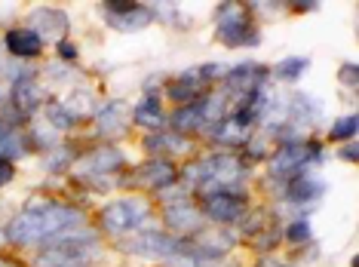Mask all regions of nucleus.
<instances>
[{"mask_svg":"<svg viewBox=\"0 0 359 267\" xmlns=\"http://www.w3.org/2000/svg\"><path fill=\"white\" fill-rule=\"evenodd\" d=\"M83 212L74 206L65 203H28L22 212L13 215V221L6 224V240L13 246H37V242H50L53 237H59L65 231L83 228Z\"/></svg>","mask_w":359,"mask_h":267,"instance_id":"f257e3e1","label":"nucleus"},{"mask_svg":"<svg viewBox=\"0 0 359 267\" xmlns=\"http://www.w3.org/2000/svg\"><path fill=\"white\" fill-rule=\"evenodd\" d=\"M151 209L148 200H138V197H123V200H114L102 209L99 215V228L111 237H123V233H135L142 228V221H148Z\"/></svg>","mask_w":359,"mask_h":267,"instance_id":"f03ea898","label":"nucleus"},{"mask_svg":"<svg viewBox=\"0 0 359 267\" xmlns=\"http://www.w3.org/2000/svg\"><path fill=\"white\" fill-rule=\"evenodd\" d=\"M215 19H218V37H222V43H227V46H255L258 43V31L249 22L246 6L222 4Z\"/></svg>","mask_w":359,"mask_h":267,"instance_id":"7ed1b4c3","label":"nucleus"},{"mask_svg":"<svg viewBox=\"0 0 359 267\" xmlns=\"http://www.w3.org/2000/svg\"><path fill=\"white\" fill-rule=\"evenodd\" d=\"M163 221H166V228L172 233H194L203 224V212L194 203H187V200H178V203H166Z\"/></svg>","mask_w":359,"mask_h":267,"instance_id":"20e7f679","label":"nucleus"},{"mask_svg":"<svg viewBox=\"0 0 359 267\" xmlns=\"http://www.w3.org/2000/svg\"><path fill=\"white\" fill-rule=\"evenodd\" d=\"M154 19L151 6L142 4H108V22L117 31H138L142 25H148Z\"/></svg>","mask_w":359,"mask_h":267,"instance_id":"39448f33","label":"nucleus"},{"mask_svg":"<svg viewBox=\"0 0 359 267\" xmlns=\"http://www.w3.org/2000/svg\"><path fill=\"white\" fill-rule=\"evenodd\" d=\"M323 193H325V184H323L320 175L298 172V175L285 178V200H292V203H298V206L313 203V200H320Z\"/></svg>","mask_w":359,"mask_h":267,"instance_id":"423d86ee","label":"nucleus"},{"mask_svg":"<svg viewBox=\"0 0 359 267\" xmlns=\"http://www.w3.org/2000/svg\"><path fill=\"white\" fill-rule=\"evenodd\" d=\"M46 40L37 34L34 28H13L6 31V50H10L19 62H28V59H37L43 53Z\"/></svg>","mask_w":359,"mask_h":267,"instance_id":"0eeeda50","label":"nucleus"},{"mask_svg":"<svg viewBox=\"0 0 359 267\" xmlns=\"http://www.w3.org/2000/svg\"><path fill=\"white\" fill-rule=\"evenodd\" d=\"M135 175H138V182L144 178V184H148V188H157V191H166V188H172V184L178 182L175 166L169 163V160H160V157H154V160H148V163H142Z\"/></svg>","mask_w":359,"mask_h":267,"instance_id":"6e6552de","label":"nucleus"},{"mask_svg":"<svg viewBox=\"0 0 359 267\" xmlns=\"http://www.w3.org/2000/svg\"><path fill=\"white\" fill-rule=\"evenodd\" d=\"M43 86L34 83V80H19V83H13V108L22 114H34V111L43 104Z\"/></svg>","mask_w":359,"mask_h":267,"instance_id":"1a4fd4ad","label":"nucleus"},{"mask_svg":"<svg viewBox=\"0 0 359 267\" xmlns=\"http://www.w3.org/2000/svg\"><path fill=\"white\" fill-rule=\"evenodd\" d=\"M200 126H206V114H203V99H194L182 104V108L172 114V129L175 135H187V132H197Z\"/></svg>","mask_w":359,"mask_h":267,"instance_id":"9d476101","label":"nucleus"},{"mask_svg":"<svg viewBox=\"0 0 359 267\" xmlns=\"http://www.w3.org/2000/svg\"><path fill=\"white\" fill-rule=\"evenodd\" d=\"M187 148H191V142L175 132H154L144 139V151H151L154 157H160V160H166L169 153H182Z\"/></svg>","mask_w":359,"mask_h":267,"instance_id":"9b49d317","label":"nucleus"},{"mask_svg":"<svg viewBox=\"0 0 359 267\" xmlns=\"http://www.w3.org/2000/svg\"><path fill=\"white\" fill-rule=\"evenodd\" d=\"M135 123L138 126H144V129H157L166 123V114H163V102H160V95L157 93H148L142 102L135 104Z\"/></svg>","mask_w":359,"mask_h":267,"instance_id":"f8f14e48","label":"nucleus"},{"mask_svg":"<svg viewBox=\"0 0 359 267\" xmlns=\"http://www.w3.org/2000/svg\"><path fill=\"white\" fill-rule=\"evenodd\" d=\"M289 117H292V123H301V126L316 123L320 120V102H313L304 93H295L289 99Z\"/></svg>","mask_w":359,"mask_h":267,"instance_id":"ddd939ff","label":"nucleus"},{"mask_svg":"<svg viewBox=\"0 0 359 267\" xmlns=\"http://www.w3.org/2000/svg\"><path fill=\"white\" fill-rule=\"evenodd\" d=\"M203 83H206V80H203L200 68H197V71H191V74H184L182 80H175V83L166 89V95H169L172 102L187 104V102L197 99V93H200V86H203Z\"/></svg>","mask_w":359,"mask_h":267,"instance_id":"4468645a","label":"nucleus"},{"mask_svg":"<svg viewBox=\"0 0 359 267\" xmlns=\"http://www.w3.org/2000/svg\"><path fill=\"white\" fill-rule=\"evenodd\" d=\"M86 166L93 169V172H114V169L123 166V153L117 148H99L86 157Z\"/></svg>","mask_w":359,"mask_h":267,"instance_id":"2eb2a0df","label":"nucleus"},{"mask_svg":"<svg viewBox=\"0 0 359 267\" xmlns=\"http://www.w3.org/2000/svg\"><path fill=\"white\" fill-rule=\"evenodd\" d=\"M95 123L102 126L104 135H114V129H126V120H123V104H108V108H102L99 114H95Z\"/></svg>","mask_w":359,"mask_h":267,"instance_id":"dca6fc26","label":"nucleus"},{"mask_svg":"<svg viewBox=\"0 0 359 267\" xmlns=\"http://www.w3.org/2000/svg\"><path fill=\"white\" fill-rule=\"evenodd\" d=\"M34 22H40L43 25V31H40V37L43 34H55V28H53V22H59V25H68V15H65L62 10H55V6H40V10L34 13ZM59 37V34H55ZM62 40V37H59Z\"/></svg>","mask_w":359,"mask_h":267,"instance_id":"f3484780","label":"nucleus"},{"mask_svg":"<svg viewBox=\"0 0 359 267\" xmlns=\"http://www.w3.org/2000/svg\"><path fill=\"white\" fill-rule=\"evenodd\" d=\"M332 142H353L356 139V114H344L332 123V132H329Z\"/></svg>","mask_w":359,"mask_h":267,"instance_id":"a211bd4d","label":"nucleus"},{"mask_svg":"<svg viewBox=\"0 0 359 267\" xmlns=\"http://www.w3.org/2000/svg\"><path fill=\"white\" fill-rule=\"evenodd\" d=\"M46 114H50L53 126L62 129V132H68V129H74V126L80 123V114H77V111H68V108H62V104H53V108H46Z\"/></svg>","mask_w":359,"mask_h":267,"instance_id":"6ab92c4d","label":"nucleus"},{"mask_svg":"<svg viewBox=\"0 0 359 267\" xmlns=\"http://www.w3.org/2000/svg\"><path fill=\"white\" fill-rule=\"evenodd\" d=\"M310 68V62L307 59H285V62H280L276 64V77H283V80H298L304 71Z\"/></svg>","mask_w":359,"mask_h":267,"instance_id":"aec40b11","label":"nucleus"},{"mask_svg":"<svg viewBox=\"0 0 359 267\" xmlns=\"http://www.w3.org/2000/svg\"><path fill=\"white\" fill-rule=\"evenodd\" d=\"M283 237L289 242H307L313 240V231H310V221H304V218H298V221H289L283 228Z\"/></svg>","mask_w":359,"mask_h":267,"instance_id":"412c9836","label":"nucleus"},{"mask_svg":"<svg viewBox=\"0 0 359 267\" xmlns=\"http://www.w3.org/2000/svg\"><path fill=\"white\" fill-rule=\"evenodd\" d=\"M338 80H341V83H344L347 89H356V64H353V62L341 64V68H338Z\"/></svg>","mask_w":359,"mask_h":267,"instance_id":"4be33fe9","label":"nucleus"},{"mask_svg":"<svg viewBox=\"0 0 359 267\" xmlns=\"http://www.w3.org/2000/svg\"><path fill=\"white\" fill-rule=\"evenodd\" d=\"M59 55H62V62H77V46L71 43L68 37H62L59 40Z\"/></svg>","mask_w":359,"mask_h":267,"instance_id":"5701e85b","label":"nucleus"},{"mask_svg":"<svg viewBox=\"0 0 359 267\" xmlns=\"http://www.w3.org/2000/svg\"><path fill=\"white\" fill-rule=\"evenodd\" d=\"M15 178V163H10V160H0V188H6Z\"/></svg>","mask_w":359,"mask_h":267,"instance_id":"b1692460","label":"nucleus"},{"mask_svg":"<svg viewBox=\"0 0 359 267\" xmlns=\"http://www.w3.org/2000/svg\"><path fill=\"white\" fill-rule=\"evenodd\" d=\"M341 157H344L347 163H356V139H353V142H347V148L341 151Z\"/></svg>","mask_w":359,"mask_h":267,"instance_id":"393cba45","label":"nucleus"},{"mask_svg":"<svg viewBox=\"0 0 359 267\" xmlns=\"http://www.w3.org/2000/svg\"><path fill=\"white\" fill-rule=\"evenodd\" d=\"M0 267H19V264L10 261V258H0Z\"/></svg>","mask_w":359,"mask_h":267,"instance_id":"a878e982","label":"nucleus"}]
</instances>
